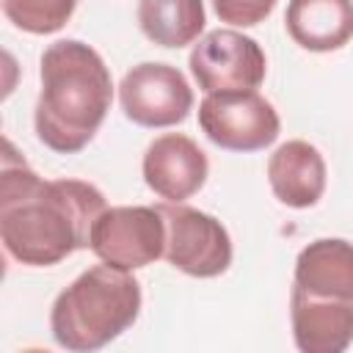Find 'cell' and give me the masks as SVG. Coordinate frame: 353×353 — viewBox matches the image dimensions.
<instances>
[{
    "instance_id": "obj_6",
    "label": "cell",
    "mask_w": 353,
    "mask_h": 353,
    "mask_svg": "<svg viewBox=\"0 0 353 353\" xmlns=\"http://www.w3.org/2000/svg\"><path fill=\"white\" fill-rule=\"evenodd\" d=\"M165 221L163 256L193 279H215L232 265V237L226 226L182 201L157 204Z\"/></svg>"
},
{
    "instance_id": "obj_15",
    "label": "cell",
    "mask_w": 353,
    "mask_h": 353,
    "mask_svg": "<svg viewBox=\"0 0 353 353\" xmlns=\"http://www.w3.org/2000/svg\"><path fill=\"white\" fill-rule=\"evenodd\" d=\"M212 8L221 22L237 28H254L276 8V0H212Z\"/></svg>"
},
{
    "instance_id": "obj_11",
    "label": "cell",
    "mask_w": 353,
    "mask_h": 353,
    "mask_svg": "<svg viewBox=\"0 0 353 353\" xmlns=\"http://www.w3.org/2000/svg\"><path fill=\"white\" fill-rule=\"evenodd\" d=\"M325 176L328 171L320 149L301 138L281 143L268 160L270 190L292 210L314 207L325 193Z\"/></svg>"
},
{
    "instance_id": "obj_10",
    "label": "cell",
    "mask_w": 353,
    "mask_h": 353,
    "mask_svg": "<svg viewBox=\"0 0 353 353\" xmlns=\"http://www.w3.org/2000/svg\"><path fill=\"white\" fill-rule=\"evenodd\" d=\"M210 163L201 146L182 135L165 132L146 146L143 154V182L165 201H185L201 190L207 182Z\"/></svg>"
},
{
    "instance_id": "obj_4",
    "label": "cell",
    "mask_w": 353,
    "mask_h": 353,
    "mask_svg": "<svg viewBox=\"0 0 353 353\" xmlns=\"http://www.w3.org/2000/svg\"><path fill=\"white\" fill-rule=\"evenodd\" d=\"M141 301V284L132 270H119L105 262L94 265L52 301V339L74 353L99 350L138 320Z\"/></svg>"
},
{
    "instance_id": "obj_8",
    "label": "cell",
    "mask_w": 353,
    "mask_h": 353,
    "mask_svg": "<svg viewBox=\"0 0 353 353\" xmlns=\"http://www.w3.org/2000/svg\"><path fill=\"white\" fill-rule=\"evenodd\" d=\"M190 72L204 94L259 88L268 72L262 47L232 28H218L204 33L190 50Z\"/></svg>"
},
{
    "instance_id": "obj_14",
    "label": "cell",
    "mask_w": 353,
    "mask_h": 353,
    "mask_svg": "<svg viewBox=\"0 0 353 353\" xmlns=\"http://www.w3.org/2000/svg\"><path fill=\"white\" fill-rule=\"evenodd\" d=\"M77 0H3L6 19L33 36L58 33L74 14Z\"/></svg>"
},
{
    "instance_id": "obj_3",
    "label": "cell",
    "mask_w": 353,
    "mask_h": 353,
    "mask_svg": "<svg viewBox=\"0 0 353 353\" xmlns=\"http://www.w3.org/2000/svg\"><path fill=\"white\" fill-rule=\"evenodd\" d=\"M290 320L298 350H347L353 342V243L320 237L301 248L290 290Z\"/></svg>"
},
{
    "instance_id": "obj_2",
    "label": "cell",
    "mask_w": 353,
    "mask_h": 353,
    "mask_svg": "<svg viewBox=\"0 0 353 353\" xmlns=\"http://www.w3.org/2000/svg\"><path fill=\"white\" fill-rule=\"evenodd\" d=\"M39 77L33 113L39 141L58 154L85 149L113 102V80L102 55L85 41L61 39L41 52Z\"/></svg>"
},
{
    "instance_id": "obj_13",
    "label": "cell",
    "mask_w": 353,
    "mask_h": 353,
    "mask_svg": "<svg viewBox=\"0 0 353 353\" xmlns=\"http://www.w3.org/2000/svg\"><path fill=\"white\" fill-rule=\"evenodd\" d=\"M207 14L201 0H141L138 3V25L143 36L168 50H179L185 44L199 41L204 30Z\"/></svg>"
},
{
    "instance_id": "obj_5",
    "label": "cell",
    "mask_w": 353,
    "mask_h": 353,
    "mask_svg": "<svg viewBox=\"0 0 353 353\" xmlns=\"http://www.w3.org/2000/svg\"><path fill=\"white\" fill-rule=\"evenodd\" d=\"M201 132L229 152H259L279 138L276 108L256 88L212 91L199 105Z\"/></svg>"
},
{
    "instance_id": "obj_9",
    "label": "cell",
    "mask_w": 353,
    "mask_h": 353,
    "mask_svg": "<svg viewBox=\"0 0 353 353\" xmlns=\"http://www.w3.org/2000/svg\"><path fill=\"white\" fill-rule=\"evenodd\" d=\"M121 110L138 127H174L193 110V88L171 63H138L119 85Z\"/></svg>"
},
{
    "instance_id": "obj_1",
    "label": "cell",
    "mask_w": 353,
    "mask_h": 353,
    "mask_svg": "<svg viewBox=\"0 0 353 353\" xmlns=\"http://www.w3.org/2000/svg\"><path fill=\"white\" fill-rule=\"evenodd\" d=\"M99 188L83 179H41L6 141L0 176V237L8 256L50 268L88 248L94 221L105 212Z\"/></svg>"
},
{
    "instance_id": "obj_12",
    "label": "cell",
    "mask_w": 353,
    "mask_h": 353,
    "mask_svg": "<svg viewBox=\"0 0 353 353\" xmlns=\"http://www.w3.org/2000/svg\"><path fill=\"white\" fill-rule=\"evenodd\" d=\"M284 28L309 52L342 50L353 39V0H290Z\"/></svg>"
},
{
    "instance_id": "obj_7",
    "label": "cell",
    "mask_w": 353,
    "mask_h": 353,
    "mask_svg": "<svg viewBox=\"0 0 353 353\" xmlns=\"http://www.w3.org/2000/svg\"><path fill=\"white\" fill-rule=\"evenodd\" d=\"M88 248L99 262L119 270H138L165 251V221L157 207H105L94 221Z\"/></svg>"
}]
</instances>
